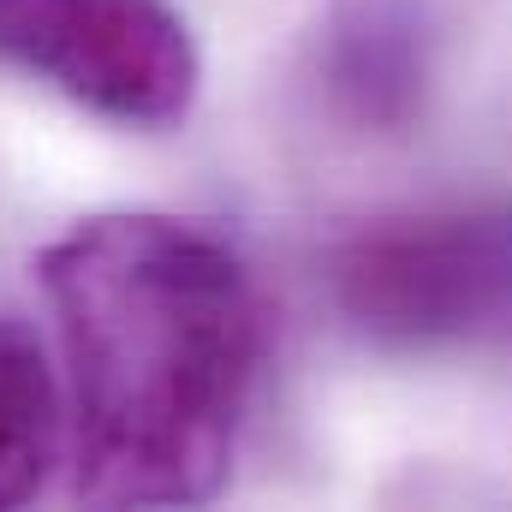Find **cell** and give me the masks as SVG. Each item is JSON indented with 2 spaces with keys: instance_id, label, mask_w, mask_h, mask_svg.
Returning <instances> with one entry per match:
<instances>
[{
  "instance_id": "cell-1",
  "label": "cell",
  "mask_w": 512,
  "mask_h": 512,
  "mask_svg": "<svg viewBox=\"0 0 512 512\" xmlns=\"http://www.w3.org/2000/svg\"><path fill=\"white\" fill-rule=\"evenodd\" d=\"M36 274L72 387V495L90 507L215 501L268 346L251 262L179 215H90Z\"/></svg>"
},
{
  "instance_id": "cell-2",
  "label": "cell",
  "mask_w": 512,
  "mask_h": 512,
  "mask_svg": "<svg viewBox=\"0 0 512 512\" xmlns=\"http://www.w3.org/2000/svg\"><path fill=\"white\" fill-rule=\"evenodd\" d=\"M328 304L387 358L512 352V197L393 209L322 256Z\"/></svg>"
},
{
  "instance_id": "cell-3",
  "label": "cell",
  "mask_w": 512,
  "mask_h": 512,
  "mask_svg": "<svg viewBox=\"0 0 512 512\" xmlns=\"http://www.w3.org/2000/svg\"><path fill=\"white\" fill-rule=\"evenodd\" d=\"M0 66L131 131L179 126L203 84L173 0H0Z\"/></svg>"
},
{
  "instance_id": "cell-4",
  "label": "cell",
  "mask_w": 512,
  "mask_h": 512,
  "mask_svg": "<svg viewBox=\"0 0 512 512\" xmlns=\"http://www.w3.org/2000/svg\"><path fill=\"white\" fill-rule=\"evenodd\" d=\"M435 72L429 24L411 0H340L310 42V84L340 131L393 137L423 114Z\"/></svg>"
},
{
  "instance_id": "cell-5",
  "label": "cell",
  "mask_w": 512,
  "mask_h": 512,
  "mask_svg": "<svg viewBox=\"0 0 512 512\" xmlns=\"http://www.w3.org/2000/svg\"><path fill=\"white\" fill-rule=\"evenodd\" d=\"M60 435H66L60 382L36 328L0 316V512L24 507L48 489Z\"/></svg>"
}]
</instances>
